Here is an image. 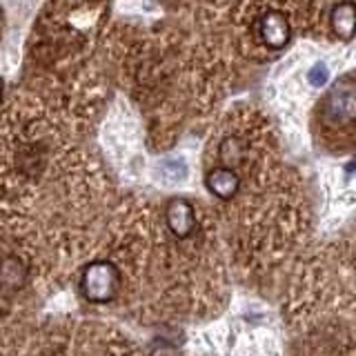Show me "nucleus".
<instances>
[{"label": "nucleus", "instance_id": "f257e3e1", "mask_svg": "<svg viewBox=\"0 0 356 356\" xmlns=\"http://www.w3.org/2000/svg\"><path fill=\"white\" fill-rule=\"evenodd\" d=\"M81 289L89 303H109L111 298H116L120 289L118 267L109 261L89 263L81 278Z\"/></svg>", "mask_w": 356, "mask_h": 356}, {"label": "nucleus", "instance_id": "f03ea898", "mask_svg": "<svg viewBox=\"0 0 356 356\" xmlns=\"http://www.w3.org/2000/svg\"><path fill=\"white\" fill-rule=\"evenodd\" d=\"M325 118L334 125L356 120V83L352 78H343L330 89L325 98Z\"/></svg>", "mask_w": 356, "mask_h": 356}, {"label": "nucleus", "instance_id": "7ed1b4c3", "mask_svg": "<svg viewBox=\"0 0 356 356\" xmlns=\"http://www.w3.org/2000/svg\"><path fill=\"white\" fill-rule=\"evenodd\" d=\"M165 220H167L170 232L178 238H187L189 234L196 229V211H194L192 203L183 196H174L167 200Z\"/></svg>", "mask_w": 356, "mask_h": 356}, {"label": "nucleus", "instance_id": "20e7f679", "mask_svg": "<svg viewBox=\"0 0 356 356\" xmlns=\"http://www.w3.org/2000/svg\"><path fill=\"white\" fill-rule=\"evenodd\" d=\"M259 38L270 49H283L292 38V29H289V20L281 11H267L259 20Z\"/></svg>", "mask_w": 356, "mask_h": 356}, {"label": "nucleus", "instance_id": "39448f33", "mask_svg": "<svg viewBox=\"0 0 356 356\" xmlns=\"http://www.w3.org/2000/svg\"><path fill=\"white\" fill-rule=\"evenodd\" d=\"M205 185L209 189V194H214L216 198H222V200H229L236 196L241 187V178L232 167L220 165V167H214V170H209Z\"/></svg>", "mask_w": 356, "mask_h": 356}, {"label": "nucleus", "instance_id": "423d86ee", "mask_svg": "<svg viewBox=\"0 0 356 356\" xmlns=\"http://www.w3.org/2000/svg\"><path fill=\"white\" fill-rule=\"evenodd\" d=\"M330 27L341 40H352L356 36V5L339 3L330 11Z\"/></svg>", "mask_w": 356, "mask_h": 356}, {"label": "nucleus", "instance_id": "0eeeda50", "mask_svg": "<svg viewBox=\"0 0 356 356\" xmlns=\"http://www.w3.org/2000/svg\"><path fill=\"white\" fill-rule=\"evenodd\" d=\"M27 267L18 261L16 256H7V259L0 263V285H5L9 289H18L27 283Z\"/></svg>", "mask_w": 356, "mask_h": 356}, {"label": "nucleus", "instance_id": "6e6552de", "mask_svg": "<svg viewBox=\"0 0 356 356\" xmlns=\"http://www.w3.org/2000/svg\"><path fill=\"white\" fill-rule=\"evenodd\" d=\"M307 81L314 85V87H323V85H325V81H327V67L323 65V63H316L307 72Z\"/></svg>", "mask_w": 356, "mask_h": 356}, {"label": "nucleus", "instance_id": "1a4fd4ad", "mask_svg": "<svg viewBox=\"0 0 356 356\" xmlns=\"http://www.w3.org/2000/svg\"><path fill=\"white\" fill-rule=\"evenodd\" d=\"M0 100H3V81H0Z\"/></svg>", "mask_w": 356, "mask_h": 356}]
</instances>
